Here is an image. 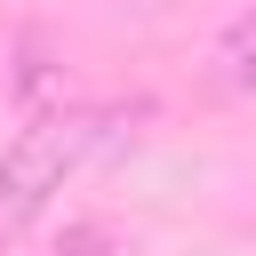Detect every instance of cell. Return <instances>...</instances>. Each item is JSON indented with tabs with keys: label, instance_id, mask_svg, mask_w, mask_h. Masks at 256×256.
I'll list each match as a JSON object with an SVG mask.
<instances>
[{
	"label": "cell",
	"instance_id": "obj_1",
	"mask_svg": "<svg viewBox=\"0 0 256 256\" xmlns=\"http://www.w3.org/2000/svg\"><path fill=\"white\" fill-rule=\"evenodd\" d=\"M120 144V112L112 104H64V112H40L32 128H16L0 144V240L24 232L88 160H104Z\"/></svg>",
	"mask_w": 256,
	"mask_h": 256
},
{
	"label": "cell",
	"instance_id": "obj_2",
	"mask_svg": "<svg viewBox=\"0 0 256 256\" xmlns=\"http://www.w3.org/2000/svg\"><path fill=\"white\" fill-rule=\"evenodd\" d=\"M216 64H224L232 88H256V16H240V24L216 40Z\"/></svg>",
	"mask_w": 256,
	"mask_h": 256
}]
</instances>
